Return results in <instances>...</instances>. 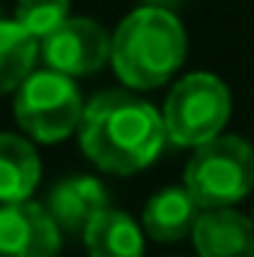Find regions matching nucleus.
Listing matches in <instances>:
<instances>
[{
	"mask_svg": "<svg viewBox=\"0 0 254 257\" xmlns=\"http://www.w3.org/2000/svg\"><path fill=\"white\" fill-rule=\"evenodd\" d=\"M66 18H72L69 0H18V6H15V21L33 39L51 36Z\"/></svg>",
	"mask_w": 254,
	"mask_h": 257,
	"instance_id": "14",
	"label": "nucleus"
},
{
	"mask_svg": "<svg viewBox=\"0 0 254 257\" xmlns=\"http://www.w3.org/2000/svg\"><path fill=\"white\" fill-rule=\"evenodd\" d=\"M168 135L162 114L135 90H105L84 105L81 153L108 174H138L162 153Z\"/></svg>",
	"mask_w": 254,
	"mask_h": 257,
	"instance_id": "1",
	"label": "nucleus"
},
{
	"mask_svg": "<svg viewBox=\"0 0 254 257\" xmlns=\"http://www.w3.org/2000/svg\"><path fill=\"white\" fill-rule=\"evenodd\" d=\"M183 21L162 6H138L111 36V66L129 90H156L186 60Z\"/></svg>",
	"mask_w": 254,
	"mask_h": 257,
	"instance_id": "2",
	"label": "nucleus"
},
{
	"mask_svg": "<svg viewBox=\"0 0 254 257\" xmlns=\"http://www.w3.org/2000/svg\"><path fill=\"white\" fill-rule=\"evenodd\" d=\"M42 57L51 72L66 78L93 75L111 60V36L93 18H66L51 36L42 39Z\"/></svg>",
	"mask_w": 254,
	"mask_h": 257,
	"instance_id": "6",
	"label": "nucleus"
},
{
	"mask_svg": "<svg viewBox=\"0 0 254 257\" xmlns=\"http://www.w3.org/2000/svg\"><path fill=\"white\" fill-rule=\"evenodd\" d=\"M84 99L72 78L42 69L15 90V120L21 132L39 144H57L78 132Z\"/></svg>",
	"mask_w": 254,
	"mask_h": 257,
	"instance_id": "5",
	"label": "nucleus"
},
{
	"mask_svg": "<svg viewBox=\"0 0 254 257\" xmlns=\"http://www.w3.org/2000/svg\"><path fill=\"white\" fill-rule=\"evenodd\" d=\"M42 162L36 147L12 132H0V203H24L39 186Z\"/></svg>",
	"mask_w": 254,
	"mask_h": 257,
	"instance_id": "10",
	"label": "nucleus"
},
{
	"mask_svg": "<svg viewBox=\"0 0 254 257\" xmlns=\"http://www.w3.org/2000/svg\"><path fill=\"white\" fill-rule=\"evenodd\" d=\"M230 90L212 72H191L183 75L162 108L165 135L177 147H200L218 135H224L230 117Z\"/></svg>",
	"mask_w": 254,
	"mask_h": 257,
	"instance_id": "4",
	"label": "nucleus"
},
{
	"mask_svg": "<svg viewBox=\"0 0 254 257\" xmlns=\"http://www.w3.org/2000/svg\"><path fill=\"white\" fill-rule=\"evenodd\" d=\"M60 227L39 203L0 206V257H57Z\"/></svg>",
	"mask_w": 254,
	"mask_h": 257,
	"instance_id": "7",
	"label": "nucleus"
},
{
	"mask_svg": "<svg viewBox=\"0 0 254 257\" xmlns=\"http://www.w3.org/2000/svg\"><path fill=\"white\" fill-rule=\"evenodd\" d=\"M45 209L60 233H84L87 224L102 209H108V192L93 177H69L51 189Z\"/></svg>",
	"mask_w": 254,
	"mask_h": 257,
	"instance_id": "9",
	"label": "nucleus"
},
{
	"mask_svg": "<svg viewBox=\"0 0 254 257\" xmlns=\"http://www.w3.org/2000/svg\"><path fill=\"white\" fill-rule=\"evenodd\" d=\"M251 221H254V215H251Z\"/></svg>",
	"mask_w": 254,
	"mask_h": 257,
	"instance_id": "15",
	"label": "nucleus"
},
{
	"mask_svg": "<svg viewBox=\"0 0 254 257\" xmlns=\"http://www.w3.org/2000/svg\"><path fill=\"white\" fill-rule=\"evenodd\" d=\"M39 57V39H33L15 18H0V96L18 90L33 72Z\"/></svg>",
	"mask_w": 254,
	"mask_h": 257,
	"instance_id": "13",
	"label": "nucleus"
},
{
	"mask_svg": "<svg viewBox=\"0 0 254 257\" xmlns=\"http://www.w3.org/2000/svg\"><path fill=\"white\" fill-rule=\"evenodd\" d=\"M183 189L200 209H227L239 203L254 189V147L239 135H218L194 147Z\"/></svg>",
	"mask_w": 254,
	"mask_h": 257,
	"instance_id": "3",
	"label": "nucleus"
},
{
	"mask_svg": "<svg viewBox=\"0 0 254 257\" xmlns=\"http://www.w3.org/2000/svg\"><path fill=\"white\" fill-rule=\"evenodd\" d=\"M90 257H144V230L120 209H102L81 233Z\"/></svg>",
	"mask_w": 254,
	"mask_h": 257,
	"instance_id": "12",
	"label": "nucleus"
},
{
	"mask_svg": "<svg viewBox=\"0 0 254 257\" xmlns=\"http://www.w3.org/2000/svg\"><path fill=\"white\" fill-rule=\"evenodd\" d=\"M203 209L191 200L186 189H165L153 194L144 206V230L156 242H180L194 230V221Z\"/></svg>",
	"mask_w": 254,
	"mask_h": 257,
	"instance_id": "11",
	"label": "nucleus"
},
{
	"mask_svg": "<svg viewBox=\"0 0 254 257\" xmlns=\"http://www.w3.org/2000/svg\"><path fill=\"white\" fill-rule=\"evenodd\" d=\"M197 257H254V221L227 209H203L191 230Z\"/></svg>",
	"mask_w": 254,
	"mask_h": 257,
	"instance_id": "8",
	"label": "nucleus"
}]
</instances>
